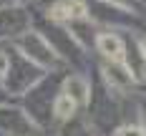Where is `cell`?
<instances>
[{
	"label": "cell",
	"instance_id": "obj_7",
	"mask_svg": "<svg viewBox=\"0 0 146 136\" xmlns=\"http://www.w3.org/2000/svg\"><path fill=\"white\" fill-rule=\"evenodd\" d=\"M8 66H10L8 56H5V53H0V76H5V73H8Z\"/></svg>",
	"mask_w": 146,
	"mask_h": 136
},
{
	"label": "cell",
	"instance_id": "obj_6",
	"mask_svg": "<svg viewBox=\"0 0 146 136\" xmlns=\"http://www.w3.org/2000/svg\"><path fill=\"white\" fill-rule=\"evenodd\" d=\"M118 136H146L139 126H123L121 131H118Z\"/></svg>",
	"mask_w": 146,
	"mask_h": 136
},
{
	"label": "cell",
	"instance_id": "obj_2",
	"mask_svg": "<svg viewBox=\"0 0 146 136\" xmlns=\"http://www.w3.org/2000/svg\"><path fill=\"white\" fill-rule=\"evenodd\" d=\"M66 96L71 98L73 103H86L88 101V83L83 81V78H78V76H73V78H68L66 81Z\"/></svg>",
	"mask_w": 146,
	"mask_h": 136
},
{
	"label": "cell",
	"instance_id": "obj_8",
	"mask_svg": "<svg viewBox=\"0 0 146 136\" xmlns=\"http://www.w3.org/2000/svg\"><path fill=\"white\" fill-rule=\"evenodd\" d=\"M141 50H144V58H146V40H144V45H141Z\"/></svg>",
	"mask_w": 146,
	"mask_h": 136
},
{
	"label": "cell",
	"instance_id": "obj_3",
	"mask_svg": "<svg viewBox=\"0 0 146 136\" xmlns=\"http://www.w3.org/2000/svg\"><path fill=\"white\" fill-rule=\"evenodd\" d=\"M53 111H56V116H58V119H71L73 111H76V103H73L71 98L63 93V96H58V98H56V103H53Z\"/></svg>",
	"mask_w": 146,
	"mask_h": 136
},
{
	"label": "cell",
	"instance_id": "obj_4",
	"mask_svg": "<svg viewBox=\"0 0 146 136\" xmlns=\"http://www.w3.org/2000/svg\"><path fill=\"white\" fill-rule=\"evenodd\" d=\"M63 10H66V18H86V13H88L83 0H71V3H66Z\"/></svg>",
	"mask_w": 146,
	"mask_h": 136
},
{
	"label": "cell",
	"instance_id": "obj_5",
	"mask_svg": "<svg viewBox=\"0 0 146 136\" xmlns=\"http://www.w3.org/2000/svg\"><path fill=\"white\" fill-rule=\"evenodd\" d=\"M121 73H126L123 68H108V78L111 81H116V83H129L131 81V76H121Z\"/></svg>",
	"mask_w": 146,
	"mask_h": 136
},
{
	"label": "cell",
	"instance_id": "obj_1",
	"mask_svg": "<svg viewBox=\"0 0 146 136\" xmlns=\"http://www.w3.org/2000/svg\"><path fill=\"white\" fill-rule=\"evenodd\" d=\"M98 50L103 56H108L111 60H121L123 58V43L118 35H111V33H103L98 35Z\"/></svg>",
	"mask_w": 146,
	"mask_h": 136
}]
</instances>
